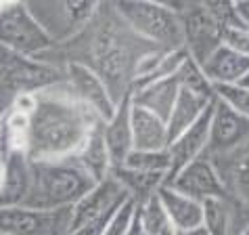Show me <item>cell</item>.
Wrapping results in <instances>:
<instances>
[{"instance_id": "7402d4cb", "label": "cell", "mask_w": 249, "mask_h": 235, "mask_svg": "<svg viewBox=\"0 0 249 235\" xmlns=\"http://www.w3.org/2000/svg\"><path fill=\"white\" fill-rule=\"evenodd\" d=\"M138 220H141L144 235H178L159 196H153L138 204Z\"/></svg>"}, {"instance_id": "5bb4252c", "label": "cell", "mask_w": 249, "mask_h": 235, "mask_svg": "<svg viewBox=\"0 0 249 235\" xmlns=\"http://www.w3.org/2000/svg\"><path fill=\"white\" fill-rule=\"evenodd\" d=\"M4 162V181L0 189V208L23 206L30 193V157L21 149H13L2 154Z\"/></svg>"}, {"instance_id": "6da1fadb", "label": "cell", "mask_w": 249, "mask_h": 235, "mask_svg": "<svg viewBox=\"0 0 249 235\" xmlns=\"http://www.w3.org/2000/svg\"><path fill=\"white\" fill-rule=\"evenodd\" d=\"M105 124L69 93L65 80L38 93L30 118L25 154L30 160H69L86 143L90 130Z\"/></svg>"}, {"instance_id": "4fadbf2b", "label": "cell", "mask_w": 249, "mask_h": 235, "mask_svg": "<svg viewBox=\"0 0 249 235\" xmlns=\"http://www.w3.org/2000/svg\"><path fill=\"white\" fill-rule=\"evenodd\" d=\"M103 139L107 145L111 168L124 166L128 154L132 151V93L117 103L111 120L103 126Z\"/></svg>"}, {"instance_id": "f546056e", "label": "cell", "mask_w": 249, "mask_h": 235, "mask_svg": "<svg viewBox=\"0 0 249 235\" xmlns=\"http://www.w3.org/2000/svg\"><path fill=\"white\" fill-rule=\"evenodd\" d=\"M207 11L212 13V17L218 21V25L222 27H237V25H243L241 23V19L237 15V9H234V2H216V0H212V2H205Z\"/></svg>"}, {"instance_id": "4316f807", "label": "cell", "mask_w": 249, "mask_h": 235, "mask_svg": "<svg viewBox=\"0 0 249 235\" xmlns=\"http://www.w3.org/2000/svg\"><path fill=\"white\" fill-rule=\"evenodd\" d=\"M213 95L232 112L249 118V88L243 84H213Z\"/></svg>"}, {"instance_id": "2e32d148", "label": "cell", "mask_w": 249, "mask_h": 235, "mask_svg": "<svg viewBox=\"0 0 249 235\" xmlns=\"http://www.w3.org/2000/svg\"><path fill=\"white\" fill-rule=\"evenodd\" d=\"M168 124L159 116L132 103V149L163 151L168 149Z\"/></svg>"}, {"instance_id": "ba28073f", "label": "cell", "mask_w": 249, "mask_h": 235, "mask_svg": "<svg viewBox=\"0 0 249 235\" xmlns=\"http://www.w3.org/2000/svg\"><path fill=\"white\" fill-rule=\"evenodd\" d=\"M71 208L40 212L25 206L0 208V233L4 235H67Z\"/></svg>"}, {"instance_id": "d4e9b609", "label": "cell", "mask_w": 249, "mask_h": 235, "mask_svg": "<svg viewBox=\"0 0 249 235\" xmlns=\"http://www.w3.org/2000/svg\"><path fill=\"white\" fill-rule=\"evenodd\" d=\"M176 76H178V82H180V88H184V91L199 95V97L210 99V101L216 99V95H213V84L205 78L201 65L195 63L191 57L184 61V65L180 67V72Z\"/></svg>"}, {"instance_id": "d590c367", "label": "cell", "mask_w": 249, "mask_h": 235, "mask_svg": "<svg viewBox=\"0 0 249 235\" xmlns=\"http://www.w3.org/2000/svg\"><path fill=\"white\" fill-rule=\"evenodd\" d=\"M239 84H243V86H247V88H249V74L245 76V78H243V80H241V82H239Z\"/></svg>"}, {"instance_id": "8992f818", "label": "cell", "mask_w": 249, "mask_h": 235, "mask_svg": "<svg viewBox=\"0 0 249 235\" xmlns=\"http://www.w3.org/2000/svg\"><path fill=\"white\" fill-rule=\"evenodd\" d=\"M42 27L32 17L25 2L6 0L0 11V48L19 53L23 57H38L40 53L53 48Z\"/></svg>"}, {"instance_id": "ffe728a7", "label": "cell", "mask_w": 249, "mask_h": 235, "mask_svg": "<svg viewBox=\"0 0 249 235\" xmlns=\"http://www.w3.org/2000/svg\"><path fill=\"white\" fill-rule=\"evenodd\" d=\"M117 183L122 185L126 193L138 204H142L144 199L153 197L159 193V189L165 185V175L163 172H144V170H132L126 166H115L109 172Z\"/></svg>"}, {"instance_id": "44dd1931", "label": "cell", "mask_w": 249, "mask_h": 235, "mask_svg": "<svg viewBox=\"0 0 249 235\" xmlns=\"http://www.w3.org/2000/svg\"><path fill=\"white\" fill-rule=\"evenodd\" d=\"M103 126L105 124H99L96 128L90 130L86 143L82 145V149L75 156V160L84 166V170L96 183L107 178L109 172H111V160H109L107 145H105V139H103Z\"/></svg>"}, {"instance_id": "603a6c76", "label": "cell", "mask_w": 249, "mask_h": 235, "mask_svg": "<svg viewBox=\"0 0 249 235\" xmlns=\"http://www.w3.org/2000/svg\"><path fill=\"white\" fill-rule=\"evenodd\" d=\"M222 181L228 202L237 206L239 210L249 212V154H245L231 170L224 172Z\"/></svg>"}, {"instance_id": "484cf974", "label": "cell", "mask_w": 249, "mask_h": 235, "mask_svg": "<svg viewBox=\"0 0 249 235\" xmlns=\"http://www.w3.org/2000/svg\"><path fill=\"white\" fill-rule=\"evenodd\" d=\"M126 168L132 170H144V172H163L168 176L170 170V154L168 149L163 151H136L132 149L124 162Z\"/></svg>"}, {"instance_id": "ac0fdd59", "label": "cell", "mask_w": 249, "mask_h": 235, "mask_svg": "<svg viewBox=\"0 0 249 235\" xmlns=\"http://www.w3.org/2000/svg\"><path fill=\"white\" fill-rule=\"evenodd\" d=\"M157 196L161 199L170 220L174 223L176 231H189L203 225V202H197V199L172 187H165V185L159 189Z\"/></svg>"}, {"instance_id": "52a82bcc", "label": "cell", "mask_w": 249, "mask_h": 235, "mask_svg": "<svg viewBox=\"0 0 249 235\" xmlns=\"http://www.w3.org/2000/svg\"><path fill=\"white\" fill-rule=\"evenodd\" d=\"M182 23L184 48L195 63H205L207 57L222 46V27L207 11L205 2H170Z\"/></svg>"}, {"instance_id": "cb8c5ba5", "label": "cell", "mask_w": 249, "mask_h": 235, "mask_svg": "<svg viewBox=\"0 0 249 235\" xmlns=\"http://www.w3.org/2000/svg\"><path fill=\"white\" fill-rule=\"evenodd\" d=\"M203 227L210 235H232L231 206L226 197H213L203 202Z\"/></svg>"}, {"instance_id": "9c48e42d", "label": "cell", "mask_w": 249, "mask_h": 235, "mask_svg": "<svg viewBox=\"0 0 249 235\" xmlns=\"http://www.w3.org/2000/svg\"><path fill=\"white\" fill-rule=\"evenodd\" d=\"M63 80L69 88V93H71L82 105L90 109L94 116H99L103 122L111 120L117 103L113 101L111 93L107 91L105 82H103L90 67L75 63V61H67L63 67Z\"/></svg>"}, {"instance_id": "8d00e7d4", "label": "cell", "mask_w": 249, "mask_h": 235, "mask_svg": "<svg viewBox=\"0 0 249 235\" xmlns=\"http://www.w3.org/2000/svg\"><path fill=\"white\" fill-rule=\"evenodd\" d=\"M239 235H249V225H247V227H245V229H243V231H241Z\"/></svg>"}, {"instance_id": "1f68e13d", "label": "cell", "mask_w": 249, "mask_h": 235, "mask_svg": "<svg viewBox=\"0 0 249 235\" xmlns=\"http://www.w3.org/2000/svg\"><path fill=\"white\" fill-rule=\"evenodd\" d=\"M234 9H237L241 23L245 27H249V0H239V2H234Z\"/></svg>"}, {"instance_id": "83f0119b", "label": "cell", "mask_w": 249, "mask_h": 235, "mask_svg": "<svg viewBox=\"0 0 249 235\" xmlns=\"http://www.w3.org/2000/svg\"><path fill=\"white\" fill-rule=\"evenodd\" d=\"M136 212H138V202L132 197H128L126 202L113 212V216L109 218L103 235H126L130 231V227H132V223H134Z\"/></svg>"}, {"instance_id": "74e56055", "label": "cell", "mask_w": 249, "mask_h": 235, "mask_svg": "<svg viewBox=\"0 0 249 235\" xmlns=\"http://www.w3.org/2000/svg\"><path fill=\"white\" fill-rule=\"evenodd\" d=\"M0 135H2V122H0Z\"/></svg>"}, {"instance_id": "30bf717a", "label": "cell", "mask_w": 249, "mask_h": 235, "mask_svg": "<svg viewBox=\"0 0 249 235\" xmlns=\"http://www.w3.org/2000/svg\"><path fill=\"white\" fill-rule=\"evenodd\" d=\"M128 197L130 196L126 193V189H124L122 185L117 183L111 175H109L107 178H103L101 183H96L94 187L71 208L69 233L80 229L82 225L90 223V220H96L101 216H107V214L115 212Z\"/></svg>"}, {"instance_id": "8fae6325", "label": "cell", "mask_w": 249, "mask_h": 235, "mask_svg": "<svg viewBox=\"0 0 249 235\" xmlns=\"http://www.w3.org/2000/svg\"><path fill=\"white\" fill-rule=\"evenodd\" d=\"M216 101L205 109V114L193 124L189 130L178 137L176 141H172L168 145V154H170V170L165 176V185H170L178 176V172L184 170L191 162H195L197 157H201L210 143V128H212V116Z\"/></svg>"}, {"instance_id": "7a4b0ae2", "label": "cell", "mask_w": 249, "mask_h": 235, "mask_svg": "<svg viewBox=\"0 0 249 235\" xmlns=\"http://www.w3.org/2000/svg\"><path fill=\"white\" fill-rule=\"evenodd\" d=\"M30 193L25 208L54 212L73 208L96 181L75 157L69 160H30Z\"/></svg>"}, {"instance_id": "f1b7e54d", "label": "cell", "mask_w": 249, "mask_h": 235, "mask_svg": "<svg viewBox=\"0 0 249 235\" xmlns=\"http://www.w3.org/2000/svg\"><path fill=\"white\" fill-rule=\"evenodd\" d=\"M222 46L243 55V57H249V27H245V25L224 27L222 30Z\"/></svg>"}, {"instance_id": "ab89813d", "label": "cell", "mask_w": 249, "mask_h": 235, "mask_svg": "<svg viewBox=\"0 0 249 235\" xmlns=\"http://www.w3.org/2000/svg\"><path fill=\"white\" fill-rule=\"evenodd\" d=\"M0 235H4V233H0Z\"/></svg>"}, {"instance_id": "836d02e7", "label": "cell", "mask_w": 249, "mask_h": 235, "mask_svg": "<svg viewBox=\"0 0 249 235\" xmlns=\"http://www.w3.org/2000/svg\"><path fill=\"white\" fill-rule=\"evenodd\" d=\"M178 235H210L207 229L201 225V227H195V229H189V231H178Z\"/></svg>"}, {"instance_id": "3957f363", "label": "cell", "mask_w": 249, "mask_h": 235, "mask_svg": "<svg viewBox=\"0 0 249 235\" xmlns=\"http://www.w3.org/2000/svg\"><path fill=\"white\" fill-rule=\"evenodd\" d=\"M115 11L126 21V25L144 42L155 48L170 53L184 48L182 23L178 13L170 2H155V0H126L113 2Z\"/></svg>"}, {"instance_id": "5b68a950", "label": "cell", "mask_w": 249, "mask_h": 235, "mask_svg": "<svg viewBox=\"0 0 249 235\" xmlns=\"http://www.w3.org/2000/svg\"><path fill=\"white\" fill-rule=\"evenodd\" d=\"M25 4L54 46L78 38L99 9V2L90 0H30Z\"/></svg>"}, {"instance_id": "9a60e30c", "label": "cell", "mask_w": 249, "mask_h": 235, "mask_svg": "<svg viewBox=\"0 0 249 235\" xmlns=\"http://www.w3.org/2000/svg\"><path fill=\"white\" fill-rule=\"evenodd\" d=\"M178 93H180V82H178V76H172V78L149 82L144 86L134 88L132 103L136 107L147 109V112L168 122L172 109H174V103L178 99Z\"/></svg>"}, {"instance_id": "60d3db41", "label": "cell", "mask_w": 249, "mask_h": 235, "mask_svg": "<svg viewBox=\"0 0 249 235\" xmlns=\"http://www.w3.org/2000/svg\"><path fill=\"white\" fill-rule=\"evenodd\" d=\"M142 235H144V233H142Z\"/></svg>"}, {"instance_id": "e575fe53", "label": "cell", "mask_w": 249, "mask_h": 235, "mask_svg": "<svg viewBox=\"0 0 249 235\" xmlns=\"http://www.w3.org/2000/svg\"><path fill=\"white\" fill-rule=\"evenodd\" d=\"M2 181H4V162L0 157V189H2Z\"/></svg>"}, {"instance_id": "7c38bea8", "label": "cell", "mask_w": 249, "mask_h": 235, "mask_svg": "<svg viewBox=\"0 0 249 235\" xmlns=\"http://www.w3.org/2000/svg\"><path fill=\"white\" fill-rule=\"evenodd\" d=\"M165 187H172L176 191L184 193L197 202H205V199L213 197H226V187L220 176L218 168L205 154L191 162L184 170L178 172V176Z\"/></svg>"}, {"instance_id": "4dcf8cb0", "label": "cell", "mask_w": 249, "mask_h": 235, "mask_svg": "<svg viewBox=\"0 0 249 235\" xmlns=\"http://www.w3.org/2000/svg\"><path fill=\"white\" fill-rule=\"evenodd\" d=\"M36 107H38V93H23V95L15 97V101H13V105H11V112H19V114H25L32 118V114L36 112Z\"/></svg>"}, {"instance_id": "e0dca14e", "label": "cell", "mask_w": 249, "mask_h": 235, "mask_svg": "<svg viewBox=\"0 0 249 235\" xmlns=\"http://www.w3.org/2000/svg\"><path fill=\"white\" fill-rule=\"evenodd\" d=\"M201 70L212 84H239L249 74V57L218 46L205 63H201Z\"/></svg>"}, {"instance_id": "f35d334b", "label": "cell", "mask_w": 249, "mask_h": 235, "mask_svg": "<svg viewBox=\"0 0 249 235\" xmlns=\"http://www.w3.org/2000/svg\"><path fill=\"white\" fill-rule=\"evenodd\" d=\"M0 157H2V154H0Z\"/></svg>"}, {"instance_id": "d6986e66", "label": "cell", "mask_w": 249, "mask_h": 235, "mask_svg": "<svg viewBox=\"0 0 249 235\" xmlns=\"http://www.w3.org/2000/svg\"><path fill=\"white\" fill-rule=\"evenodd\" d=\"M216 99H203V97L199 95H193L189 91H184L180 88V93H178V99L174 103V109H172V114L168 118V141H176L178 137H180L184 130H189L193 124H195L199 118L205 114V109L212 105V103Z\"/></svg>"}, {"instance_id": "d6a6232c", "label": "cell", "mask_w": 249, "mask_h": 235, "mask_svg": "<svg viewBox=\"0 0 249 235\" xmlns=\"http://www.w3.org/2000/svg\"><path fill=\"white\" fill-rule=\"evenodd\" d=\"M126 235H142V227H141V220H138V212H136L134 223H132V227H130V231Z\"/></svg>"}, {"instance_id": "277c9868", "label": "cell", "mask_w": 249, "mask_h": 235, "mask_svg": "<svg viewBox=\"0 0 249 235\" xmlns=\"http://www.w3.org/2000/svg\"><path fill=\"white\" fill-rule=\"evenodd\" d=\"M63 80V70L0 48V118L11 112L15 97L42 93Z\"/></svg>"}]
</instances>
